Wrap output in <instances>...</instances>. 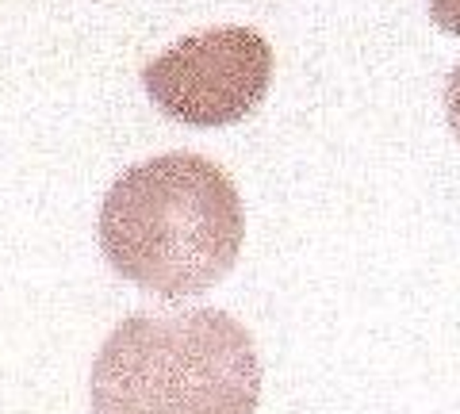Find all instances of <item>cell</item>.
Returning <instances> with one entry per match:
<instances>
[{
  "label": "cell",
  "mask_w": 460,
  "mask_h": 414,
  "mask_svg": "<svg viewBox=\"0 0 460 414\" xmlns=\"http://www.w3.org/2000/svg\"><path fill=\"white\" fill-rule=\"evenodd\" d=\"M445 119H449V131L460 142V66L449 74V81H445Z\"/></svg>",
  "instance_id": "obj_5"
},
{
  "label": "cell",
  "mask_w": 460,
  "mask_h": 414,
  "mask_svg": "<svg viewBox=\"0 0 460 414\" xmlns=\"http://www.w3.org/2000/svg\"><path fill=\"white\" fill-rule=\"evenodd\" d=\"M261 361L223 311L123 319L96 353L93 414H253Z\"/></svg>",
  "instance_id": "obj_2"
},
{
  "label": "cell",
  "mask_w": 460,
  "mask_h": 414,
  "mask_svg": "<svg viewBox=\"0 0 460 414\" xmlns=\"http://www.w3.org/2000/svg\"><path fill=\"white\" fill-rule=\"evenodd\" d=\"M429 20L438 31L460 39V0H429Z\"/></svg>",
  "instance_id": "obj_4"
},
{
  "label": "cell",
  "mask_w": 460,
  "mask_h": 414,
  "mask_svg": "<svg viewBox=\"0 0 460 414\" xmlns=\"http://www.w3.org/2000/svg\"><path fill=\"white\" fill-rule=\"evenodd\" d=\"M272 81V47L253 27H211L172 42L142 69V84L169 119L230 127L253 116Z\"/></svg>",
  "instance_id": "obj_3"
},
{
  "label": "cell",
  "mask_w": 460,
  "mask_h": 414,
  "mask_svg": "<svg viewBox=\"0 0 460 414\" xmlns=\"http://www.w3.org/2000/svg\"><path fill=\"white\" fill-rule=\"evenodd\" d=\"M246 216L234 181L204 154H162L111 184L100 207V250L142 292L184 299L234 269Z\"/></svg>",
  "instance_id": "obj_1"
}]
</instances>
